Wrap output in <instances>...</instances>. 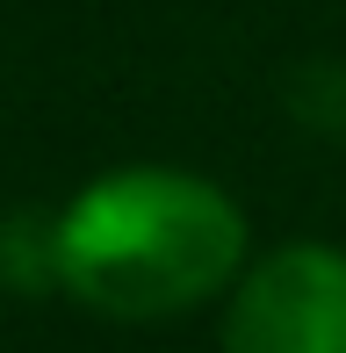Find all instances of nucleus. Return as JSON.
Instances as JSON below:
<instances>
[{
    "label": "nucleus",
    "mask_w": 346,
    "mask_h": 353,
    "mask_svg": "<svg viewBox=\"0 0 346 353\" xmlns=\"http://www.w3.org/2000/svg\"><path fill=\"white\" fill-rule=\"evenodd\" d=\"M58 281L101 317H181L245 260V216L202 173L123 166L72 195L51 231Z\"/></svg>",
    "instance_id": "obj_1"
},
{
    "label": "nucleus",
    "mask_w": 346,
    "mask_h": 353,
    "mask_svg": "<svg viewBox=\"0 0 346 353\" xmlns=\"http://www.w3.org/2000/svg\"><path fill=\"white\" fill-rule=\"evenodd\" d=\"M224 353H346V252L281 245L238 281Z\"/></svg>",
    "instance_id": "obj_2"
}]
</instances>
